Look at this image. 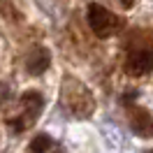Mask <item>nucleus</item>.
I'll list each match as a JSON object with an SVG mask.
<instances>
[{"label":"nucleus","instance_id":"obj_1","mask_svg":"<svg viewBox=\"0 0 153 153\" xmlns=\"http://www.w3.org/2000/svg\"><path fill=\"white\" fill-rule=\"evenodd\" d=\"M86 19H88L91 30L95 33L97 37H111V35H116V30L121 28L118 16L111 14L107 7L97 5V2H91L86 7Z\"/></svg>","mask_w":153,"mask_h":153},{"label":"nucleus","instance_id":"obj_2","mask_svg":"<svg viewBox=\"0 0 153 153\" xmlns=\"http://www.w3.org/2000/svg\"><path fill=\"white\" fill-rule=\"evenodd\" d=\"M21 105H23V114L12 121V130H14V132H23L33 121H37L44 100H42V95H39L37 91H28V93L21 95Z\"/></svg>","mask_w":153,"mask_h":153},{"label":"nucleus","instance_id":"obj_3","mask_svg":"<svg viewBox=\"0 0 153 153\" xmlns=\"http://www.w3.org/2000/svg\"><path fill=\"white\" fill-rule=\"evenodd\" d=\"M125 72H130L134 76H142L153 72V47H139L132 49L130 56L125 60Z\"/></svg>","mask_w":153,"mask_h":153},{"label":"nucleus","instance_id":"obj_4","mask_svg":"<svg viewBox=\"0 0 153 153\" xmlns=\"http://www.w3.org/2000/svg\"><path fill=\"white\" fill-rule=\"evenodd\" d=\"M128 118H130V128L137 137H144L149 139L153 137V116L151 111H146L142 107H130L128 109Z\"/></svg>","mask_w":153,"mask_h":153},{"label":"nucleus","instance_id":"obj_5","mask_svg":"<svg viewBox=\"0 0 153 153\" xmlns=\"http://www.w3.org/2000/svg\"><path fill=\"white\" fill-rule=\"evenodd\" d=\"M49 65H51V56H49V51L44 47H35L26 58V72L28 74H35V76L44 74L49 70Z\"/></svg>","mask_w":153,"mask_h":153},{"label":"nucleus","instance_id":"obj_6","mask_svg":"<svg viewBox=\"0 0 153 153\" xmlns=\"http://www.w3.org/2000/svg\"><path fill=\"white\" fill-rule=\"evenodd\" d=\"M51 146H53V139H51L47 132H39V134H35V137L30 139L28 153H47Z\"/></svg>","mask_w":153,"mask_h":153},{"label":"nucleus","instance_id":"obj_7","mask_svg":"<svg viewBox=\"0 0 153 153\" xmlns=\"http://www.w3.org/2000/svg\"><path fill=\"white\" fill-rule=\"evenodd\" d=\"M121 5H123V7H132L134 0H121Z\"/></svg>","mask_w":153,"mask_h":153},{"label":"nucleus","instance_id":"obj_8","mask_svg":"<svg viewBox=\"0 0 153 153\" xmlns=\"http://www.w3.org/2000/svg\"><path fill=\"white\" fill-rule=\"evenodd\" d=\"M146 153H153V149H149V151H146Z\"/></svg>","mask_w":153,"mask_h":153}]
</instances>
